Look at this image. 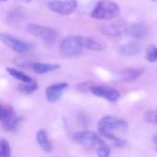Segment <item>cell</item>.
<instances>
[{
  "instance_id": "obj_1",
  "label": "cell",
  "mask_w": 157,
  "mask_h": 157,
  "mask_svg": "<svg viewBox=\"0 0 157 157\" xmlns=\"http://www.w3.org/2000/svg\"><path fill=\"white\" fill-rule=\"evenodd\" d=\"M128 128V122L121 118L114 116H105L98 123V132L99 135L109 140L121 142L117 133L123 132Z\"/></svg>"
},
{
  "instance_id": "obj_2",
  "label": "cell",
  "mask_w": 157,
  "mask_h": 157,
  "mask_svg": "<svg viewBox=\"0 0 157 157\" xmlns=\"http://www.w3.org/2000/svg\"><path fill=\"white\" fill-rule=\"evenodd\" d=\"M120 6L113 0H99L94 7L91 17L98 20H110L120 15Z\"/></svg>"
},
{
  "instance_id": "obj_3",
  "label": "cell",
  "mask_w": 157,
  "mask_h": 157,
  "mask_svg": "<svg viewBox=\"0 0 157 157\" xmlns=\"http://www.w3.org/2000/svg\"><path fill=\"white\" fill-rule=\"evenodd\" d=\"M1 125L5 131L15 132L21 122L22 118L17 116L13 108L9 105H2L0 111Z\"/></svg>"
},
{
  "instance_id": "obj_4",
  "label": "cell",
  "mask_w": 157,
  "mask_h": 157,
  "mask_svg": "<svg viewBox=\"0 0 157 157\" xmlns=\"http://www.w3.org/2000/svg\"><path fill=\"white\" fill-rule=\"evenodd\" d=\"M27 29L29 34L36 38H39L43 43H45L48 46L53 45L56 40L57 33L52 28L38 24H29Z\"/></svg>"
},
{
  "instance_id": "obj_5",
  "label": "cell",
  "mask_w": 157,
  "mask_h": 157,
  "mask_svg": "<svg viewBox=\"0 0 157 157\" xmlns=\"http://www.w3.org/2000/svg\"><path fill=\"white\" fill-rule=\"evenodd\" d=\"M83 46L80 42L79 36H67L65 37L61 44V53L65 57H75L82 53Z\"/></svg>"
},
{
  "instance_id": "obj_6",
  "label": "cell",
  "mask_w": 157,
  "mask_h": 157,
  "mask_svg": "<svg viewBox=\"0 0 157 157\" xmlns=\"http://www.w3.org/2000/svg\"><path fill=\"white\" fill-rule=\"evenodd\" d=\"M102 139L96 132L91 131L77 132L73 134V141L86 149H97Z\"/></svg>"
},
{
  "instance_id": "obj_7",
  "label": "cell",
  "mask_w": 157,
  "mask_h": 157,
  "mask_svg": "<svg viewBox=\"0 0 157 157\" xmlns=\"http://www.w3.org/2000/svg\"><path fill=\"white\" fill-rule=\"evenodd\" d=\"M48 8L54 13L68 16L77 8V0H49L46 3Z\"/></svg>"
},
{
  "instance_id": "obj_8",
  "label": "cell",
  "mask_w": 157,
  "mask_h": 157,
  "mask_svg": "<svg viewBox=\"0 0 157 157\" xmlns=\"http://www.w3.org/2000/svg\"><path fill=\"white\" fill-rule=\"evenodd\" d=\"M90 92L94 94L95 96L102 98L110 102H116L121 97L120 91L118 89L111 87V86H107L92 85L90 88Z\"/></svg>"
},
{
  "instance_id": "obj_9",
  "label": "cell",
  "mask_w": 157,
  "mask_h": 157,
  "mask_svg": "<svg viewBox=\"0 0 157 157\" xmlns=\"http://www.w3.org/2000/svg\"><path fill=\"white\" fill-rule=\"evenodd\" d=\"M1 40L2 42L8 47L9 49H11L12 51L18 52V53H27L29 52H30L31 47L29 44H28L25 41H22L17 38H14L10 35L7 34H1Z\"/></svg>"
},
{
  "instance_id": "obj_10",
  "label": "cell",
  "mask_w": 157,
  "mask_h": 157,
  "mask_svg": "<svg viewBox=\"0 0 157 157\" xmlns=\"http://www.w3.org/2000/svg\"><path fill=\"white\" fill-rule=\"evenodd\" d=\"M69 85L67 83H57V84L49 86L45 90V96H46L47 100L51 103L57 102L61 98L63 91Z\"/></svg>"
},
{
  "instance_id": "obj_11",
  "label": "cell",
  "mask_w": 157,
  "mask_h": 157,
  "mask_svg": "<svg viewBox=\"0 0 157 157\" xmlns=\"http://www.w3.org/2000/svg\"><path fill=\"white\" fill-rule=\"evenodd\" d=\"M125 31L130 37L136 39V40H141V39L145 38L148 35L149 29H148V27L144 23L134 22L127 26L125 28Z\"/></svg>"
},
{
  "instance_id": "obj_12",
  "label": "cell",
  "mask_w": 157,
  "mask_h": 157,
  "mask_svg": "<svg viewBox=\"0 0 157 157\" xmlns=\"http://www.w3.org/2000/svg\"><path fill=\"white\" fill-rule=\"evenodd\" d=\"M79 40L84 49H88V50L96 51V52H101L107 48V44L103 40L94 38V37L79 36Z\"/></svg>"
},
{
  "instance_id": "obj_13",
  "label": "cell",
  "mask_w": 157,
  "mask_h": 157,
  "mask_svg": "<svg viewBox=\"0 0 157 157\" xmlns=\"http://www.w3.org/2000/svg\"><path fill=\"white\" fill-rule=\"evenodd\" d=\"M29 66L31 69L39 75L46 74L49 72H53L61 68L60 64H55V63H30Z\"/></svg>"
},
{
  "instance_id": "obj_14",
  "label": "cell",
  "mask_w": 157,
  "mask_h": 157,
  "mask_svg": "<svg viewBox=\"0 0 157 157\" xmlns=\"http://www.w3.org/2000/svg\"><path fill=\"white\" fill-rule=\"evenodd\" d=\"M144 73L143 69L139 68H129L124 69L121 72V78L124 82H132L139 78Z\"/></svg>"
},
{
  "instance_id": "obj_15",
  "label": "cell",
  "mask_w": 157,
  "mask_h": 157,
  "mask_svg": "<svg viewBox=\"0 0 157 157\" xmlns=\"http://www.w3.org/2000/svg\"><path fill=\"white\" fill-rule=\"evenodd\" d=\"M37 142L40 145V147L45 152V153H51L52 151V143L49 140L48 134L44 130H40L39 131V132L37 133L36 136Z\"/></svg>"
},
{
  "instance_id": "obj_16",
  "label": "cell",
  "mask_w": 157,
  "mask_h": 157,
  "mask_svg": "<svg viewBox=\"0 0 157 157\" xmlns=\"http://www.w3.org/2000/svg\"><path fill=\"white\" fill-rule=\"evenodd\" d=\"M141 50H142L141 45L138 42H136V41L128 42L126 44L121 45V48H120L121 53L123 54V55H126V56L137 55L141 52Z\"/></svg>"
},
{
  "instance_id": "obj_17",
  "label": "cell",
  "mask_w": 157,
  "mask_h": 157,
  "mask_svg": "<svg viewBox=\"0 0 157 157\" xmlns=\"http://www.w3.org/2000/svg\"><path fill=\"white\" fill-rule=\"evenodd\" d=\"M123 27L119 23L104 24L102 26V33L108 36H119L122 33Z\"/></svg>"
},
{
  "instance_id": "obj_18",
  "label": "cell",
  "mask_w": 157,
  "mask_h": 157,
  "mask_svg": "<svg viewBox=\"0 0 157 157\" xmlns=\"http://www.w3.org/2000/svg\"><path fill=\"white\" fill-rule=\"evenodd\" d=\"M6 72L15 79L18 80L21 83H29V82H32L33 79L29 76L28 75L24 74L21 71H18L15 68H6Z\"/></svg>"
},
{
  "instance_id": "obj_19",
  "label": "cell",
  "mask_w": 157,
  "mask_h": 157,
  "mask_svg": "<svg viewBox=\"0 0 157 157\" xmlns=\"http://www.w3.org/2000/svg\"><path fill=\"white\" fill-rule=\"evenodd\" d=\"M17 88L20 93L25 94V95H30V94H33L35 91H37V89L39 88V86H38L37 82H35L33 80L32 82L19 84Z\"/></svg>"
},
{
  "instance_id": "obj_20",
  "label": "cell",
  "mask_w": 157,
  "mask_h": 157,
  "mask_svg": "<svg viewBox=\"0 0 157 157\" xmlns=\"http://www.w3.org/2000/svg\"><path fill=\"white\" fill-rule=\"evenodd\" d=\"M97 151V155H99V156H109L110 155V148L109 146L103 141L101 140L96 149Z\"/></svg>"
},
{
  "instance_id": "obj_21",
  "label": "cell",
  "mask_w": 157,
  "mask_h": 157,
  "mask_svg": "<svg viewBox=\"0 0 157 157\" xmlns=\"http://www.w3.org/2000/svg\"><path fill=\"white\" fill-rule=\"evenodd\" d=\"M145 58L150 63H155L157 62V46L155 45H150L146 49L145 52Z\"/></svg>"
},
{
  "instance_id": "obj_22",
  "label": "cell",
  "mask_w": 157,
  "mask_h": 157,
  "mask_svg": "<svg viewBox=\"0 0 157 157\" xmlns=\"http://www.w3.org/2000/svg\"><path fill=\"white\" fill-rule=\"evenodd\" d=\"M0 155L1 157H9L11 155V147L5 139L0 140Z\"/></svg>"
},
{
  "instance_id": "obj_23",
  "label": "cell",
  "mask_w": 157,
  "mask_h": 157,
  "mask_svg": "<svg viewBox=\"0 0 157 157\" xmlns=\"http://www.w3.org/2000/svg\"><path fill=\"white\" fill-rule=\"evenodd\" d=\"M144 120L147 123L157 125V109L146 111L144 115Z\"/></svg>"
},
{
  "instance_id": "obj_24",
  "label": "cell",
  "mask_w": 157,
  "mask_h": 157,
  "mask_svg": "<svg viewBox=\"0 0 157 157\" xmlns=\"http://www.w3.org/2000/svg\"><path fill=\"white\" fill-rule=\"evenodd\" d=\"M21 2H24V3H30L32 0H20Z\"/></svg>"
},
{
  "instance_id": "obj_25",
  "label": "cell",
  "mask_w": 157,
  "mask_h": 157,
  "mask_svg": "<svg viewBox=\"0 0 157 157\" xmlns=\"http://www.w3.org/2000/svg\"><path fill=\"white\" fill-rule=\"evenodd\" d=\"M154 141H155V142L157 144V135H155V136L154 137Z\"/></svg>"
},
{
  "instance_id": "obj_26",
  "label": "cell",
  "mask_w": 157,
  "mask_h": 157,
  "mask_svg": "<svg viewBox=\"0 0 157 157\" xmlns=\"http://www.w3.org/2000/svg\"><path fill=\"white\" fill-rule=\"evenodd\" d=\"M0 1H1V2H2V3H4V2H6V1H7V0H0Z\"/></svg>"
},
{
  "instance_id": "obj_27",
  "label": "cell",
  "mask_w": 157,
  "mask_h": 157,
  "mask_svg": "<svg viewBox=\"0 0 157 157\" xmlns=\"http://www.w3.org/2000/svg\"><path fill=\"white\" fill-rule=\"evenodd\" d=\"M155 1H157V0H155Z\"/></svg>"
},
{
  "instance_id": "obj_28",
  "label": "cell",
  "mask_w": 157,
  "mask_h": 157,
  "mask_svg": "<svg viewBox=\"0 0 157 157\" xmlns=\"http://www.w3.org/2000/svg\"><path fill=\"white\" fill-rule=\"evenodd\" d=\"M156 150H157V149H156Z\"/></svg>"
}]
</instances>
